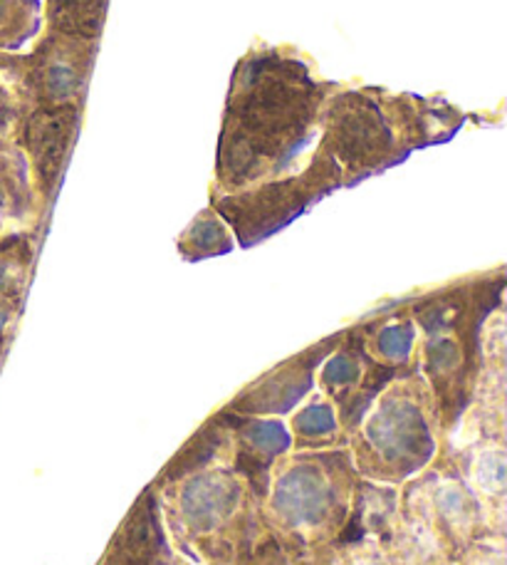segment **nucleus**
Listing matches in <instances>:
<instances>
[{
	"instance_id": "3",
	"label": "nucleus",
	"mask_w": 507,
	"mask_h": 565,
	"mask_svg": "<svg viewBox=\"0 0 507 565\" xmlns=\"http://www.w3.org/2000/svg\"><path fill=\"white\" fill-rule=\"evenodd\" d=\"M342 186V169L330 154L317 149L308 169L298 177L262 181L250 191H233L216 199L218 214L236 231L240 246H252L295 221L314 201Z\"/></svg>"
},
{
	"instance_id": "1",
	"label": "nucleus",
	"mask_w": 507,
	"mask_h": 565,
	"mask_svg": "<svg viewBox=\"0 0 507 565\" xmlns=\"http://www.w3.org/2000/svg\"><path fill=\"white\" fill-rule=\"evenodd\" d=\"M332 87L317 83L302 60L280 50L242 57L223 117L218 186L233 194L285 174L317 135Z\"/></svg>"
},
{
	"instance_id": "13",
	"label": "nucleus",
	"mask_w": 507,
	"mask_h": 565,
	"mask_svg": "<svg viewBox=\"0 0 507 565\" xmlns=\"http://www.w3.org/2000/svg\"><path fill=\"white\" fill-rule=\"evenodd\" d=\"M334 407L332 405H312L302 409L295 417V431L304 441H310V449H317L322 441H332L334 431H337V422H334Z\"/></svg>"
},
{
	"instance_id": "7",
	"label": "nucleus",
	"mask_w": 507,
	"mask_h": 565,
	"mask_svg": "<svg viewBox=\"0 0 507 565\" xmlns=\"http://www.w3.org/2000/svg\"><path fill=\"white\" fill-rule=\"evenodd\" d=\"M79 125V107H55L33 109L28 113L20 145L33 161L37 186L43 199H53L55 189L67 164L69 149L75 145Z\"/></svg>"
},
{
	"instance_id": "8",
	"label": "nucleus",
	"mask_w": 507,
	"mask_h": 565,
	"mask_svg": "<svg viewBox=\"0 0 507 565\" xmlns=\"http://www.w3.org/2000/svg\"><path fill=\"white\" fill-rule=\"evenodd\" d=\"M342 335L324 340L312 350L302 352L295 360L282 362L278 370L268 372L256 385L248 387L238 399L228 405L230 412H246V415H262V412H285L312 387L314 365L339 345Z\"/></svg>"
},
{
	"instance_id": "4",
	"label": "nucleus",
	"mask_w": 507,
	"mask_h": 565,
	"mask_svg": "<svg viewBox=\"0 0 507 565\" xmlns=\"http://www.w3.org/2000/svg\"><path fill=\"white\" fill-rule=\"evenodd\" d=\"M425 385L406 375L384 395L379 409L364 424V444L379 457L381 479L397 481L419 471L433 457V431L425 419Z\"/></svg>"
},
{
	"instance_id": "6",
	"label": "nucleus",
	"mask_w": 507,
	"mask_h": 565,
	"mask_svg": "<svg viewBox=\"0 0 507 565\" xmlns=\"http://www.w3.org/2000/svg\"><path fill=\"white\" fill-rule=\"evenodd\" d=\"M95 53V40L67 38L50 30L33 55L13 57L15 79L28 113L55 107L83 109Z\"/></svg>"
},
{
	"instance_id": "14",
	"label": "nucleus",
	"mask_w": 507,
	"mask_h": 565,
	"mask_svg": "<svg viewBox=\"0 0 507 565\" xmlns=\"http://www.w3.org/2000/svg\"><path fill=\"white\" fill-rule=\"evenodd\" d=\"M8 194H10V189L6 186V181L0 179V209H3V206L8 204Z\"/></svg>"
},
{
	"instance_id": "9",
	"label": "nucleus",
	"mask_w": 507,
	"mask_h": 565,
	"mask_svg": "<svg viewBox=\"0 0 507 565\" xmlns=\"http://www.w3.org/2000/svg\"><path fill=\"white\" fill-rule=\"evenodd\" d=\"M161 548L164 539L159 526L157 491L149 487L121 523L115 541L109 543L105 565H149Z\"/></svg>"
},
{
	"instance_id": "12",
	"label": "nucleus",
	"mask_w": 507,
	"mask_h": 565,
	"mask_svg": "<svg viewBox=\"0 0 507 565\" xmlns=\"http://www.w3.org/2000/svg\"><path fill=\"white\" fill-rule=\"evenodd\" d=\"M364 335V332H362ZM413 326L411 320H387L384 326L374 328V348L367 352L374 358L384 362V365H393V367H401V362L409 360L411 355V348H413Z\"/></svg>"
},
{
	"instance_id": "11",
	"label": "nucleus",
	"mask_w": 507,
	"mask_h": 565,
	"mask_svg": "<svg viewBox=\"0 0 507 565\" xmlns=\"http://www.w3.org/2000/svg\"><path fill=\"white\" fill-rule=\"evenodd\" d=\"M233 248V241L228 228L223 226L220 216L213 209H206L198 218L191 224L184 236L179 238V250L184 254L186 260H198L208 256L226 254Z\"/></svg>"
},
{
	"instance_id": "10",
	"label": "nucleus",
	"mask_w": 507,
	"mask_h": 565,
	"mask_svg": "<svg viewBox=\"0 0 507 565\" xmlns=\"http://www.w3.org/2000/svg\"><path fill=\"white\" fill-rule=\"evenodd\" d=\"M107 6L109 0H47V28L60 35L97 43Z\"/></svg>"
},
{
	"instance_id": "2",
	"label": "nucleus",
	"mask_w": 507,
	"mask_h": 565,
	"mask_svg": "<svg viewBox=\"0 0 507 565\" xmlns=\"http://www.w3.org/2000/svg\"><path fill=\"white\" fill-rule=\"evenodd\" d=\"M379 95L342 93L324 99L320 149L339 164L342 184H354L409 157L391 125L381 89Z\"/></svg>"
},
{
	"instance_id": "5",
	"label": "nucleus",
	"mask_w": 507,
	"mask_h": 565,
	"mask_svg": "<svg viewBox=\"0 0 507 565\" xmlns=\"http://www.w3.org/2000/svg\"><path fill=\"white\" fill-rule=\"evenodd\" d=\"M332 454L327 467L322 469L324 457H314L310 461H298L288 469L285 477L276 483L272 501L260 503L262 521H282L285 529H320L322 523H339L349 516V503L354 487L339 481V471L344 463L352 461V454Z\"/></svg>"
}]
</instances>
